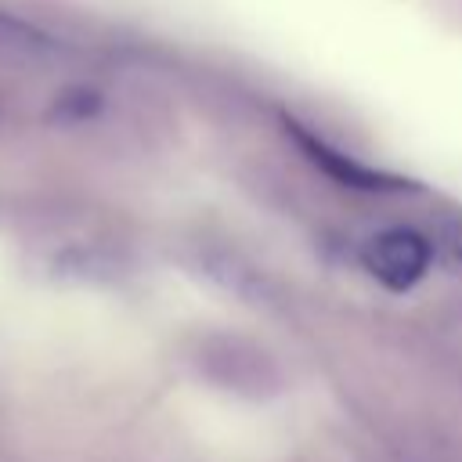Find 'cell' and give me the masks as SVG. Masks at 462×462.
Returning a JSON list of instances; mask_svg holds the SVG:
<instances>
[{
    "label": "cell",
    "mask_w": 462,
    "mask_h": 462,
    "mask_svg": "<svg viewBox=\"0 0 462 462\" xmlns=\"http://www.w3.org/2000/svg\"><path fill=\"white\" fill-rule=\"evenodd\" d=\"M433 253L430 242L415 231V227H390L383 235H375L365 245V267L386 285V289H411L426 267H430Z\"/></svg>",
    "instance_id": "cell-1"
},
{
    "label": "cell",
    "mask_w": 462,
    "mask_h": 462,
    "mask_svg": "<svg viewBox=\"0 0 462 462\" xmlns=\"http://www.w3.org/2000/svg\"><path fill=\"white\" fill-rule=\"evenodd\" d=\"M58 51L51 32L0 7V61H47Z\"/></svg>",
    "instance_id": "cell-2"
},
{
    "label": "cell",
    "mask_w": 462,
    "mask_h": 462,
    "mask_svg": "<svg viewBox=\"0 0 462 462\" xmlns=\"http://www.w3.org/2000/svg\"><path fill=\"white\" fill-rule=\"evenodd\" d=\"M455 249H458V256H462V238H458V242H455Z\"/></svg>",
    "instance_id": "cell-3"
}]
</instances>
